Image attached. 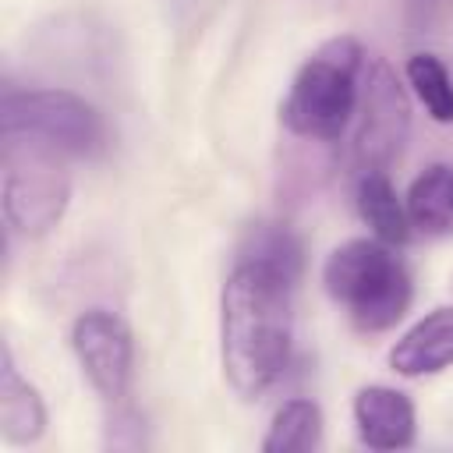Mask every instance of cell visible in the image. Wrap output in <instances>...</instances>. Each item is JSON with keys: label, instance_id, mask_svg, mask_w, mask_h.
<instances>
[{"label": "cell", "instance_id": "obj_4", "mask_svg": "<svg viewBox=\"0 0 453 453\" xmlns=\"http://www.w3.org/2000/svg\"><path fill=\"white\" fill-rule=\"evenodd\" d=\"M64 152L21 138L4 134V180H0V205L4 219L21 237H46L67 212L71 202V173L64 166Z\"/></svg>", "mask_w": 453, "mask_h": 453}, {"label": "cell", "instance_id": "obj_1", "mask_svg": "<svg viewBox=\"0 0 453 453\" xmlns=\"http://www.w3.org/2000/svg\"><path fill=\"white\" fill-rule=\"evenodd\" d=\"M294 283L255 258H237L219 301V361L230 389L262 396L290 361Z\"/></svg>", "mask_w": 453, "mask_h": 453}, {"label": "cell", "instance_id": "obj_3", "mask_svg": "<svg viewBox=\"0 0 453 453\" xmlns=\"http://www.w3.org/2000/svg\"><path fill=\"white\" fill-rule=\"evenodd\" d=\"M322 287L361 333L396 326L414 297L407 265L379 237H354L333 248L322 265Z\"/></svg>", "mask_w": 453, "mask_h": 453}, {"label": "cell", "instance_id": "obj_8", "mask_svg": "<svg viewBox=\"0 0 453 453\" xmlns=\"http://www.w3.org/2000/svg\"><path fill=\"white\" fill-rule=\"evenodd\" d=\"M354 428L368 449H407L418 432V414L407 393L393 386H361L354 393Z\"/></svg>", "mask_w": 453, "mask_h": 453}, {"label": "cell", "instance_id": "obj_7", "mask_svg": "<svg viewBox=\"0 0 453 453\" xmlns=\"http://www.w3.org/2000/svg\"><path fill=\"white\" fill-rule=\"evenodd\" d=\"M71 350L106 403H120L134 379V340L117 311L88 308L71 326Z\"/></svg>", "mask_w": 453, "mask_h": 453}, {"label": "cell", "instance_id": "obj_6", "mask_svg": "<svg viewBox=\"0 0 453 453\" xmlns=\"http://www.w3.org/2000/svg\"><path fill=\"white\" fill-rule=\"evenodd\" d=\"M357 131H354V159L361 170H386L411 131V99L386 60H372L361 74L357 96Z\"/></svg>", "mask_w": 453, "mask_h": 453}, {"label": "cell", "instance_id": "obj_10", "mask_svg": "<svg viewBox=\"0 0 453 453\" xmlns=\"http://www.w3.org/2000/svg\"><path fill=\"white\" fill-rule=\"evenodd\" d=\"M0 432L11 446H32L46 432V403L39 389L18 372L7 343L0 350Z\"/></svg>", "mask_w": 453, "mask_h": 453}, {"label": "cell", "instance_id": "obj_12", "mask_svg": "<svg viewBox=\"0 0 453 453\" xmlns=\"http://www.w3.org/2000/svg\"><path fill=\"white\" fill-rule=\"evenodd\" d=\"M407 216L421 234H446L453 226V166L432 163L407 188Z\"/></svg>", "mask_w": 453, "mask_h": 453}, {"label": "cell", "instance_id": "obj_14", "mask_svg": "<svg viewBox=\"0 0 453 453\" xmlns=\"http://www.w3.org/2000/svg\"><path fill=\"white\" fill-rule=\"evenodd\" d=\"M407 85L418 96V103L428 110L432 120L453 124V78L446 64L435 53H414L407 57Z\"/></svg>", "mask_w": 453, "mask_h": 453}, {"label": "cell", "instance_id": "obj_2", "mask_svg": "<svg viewBox=\"0 0 453 453\" xmlns=\"http://www.w3.org/2000/svg\"><path fill=\"white\" fill-rule=\"evenodd\" d=\"M365 50L354 35L326 39L294 74L287 99L280 106V120L287 131L301 138L336 142L354 113L361 96Z\"/></svg>", "mask_w": 453, "mask_h": 453}, {"label": "cell", "instance_id": "obj_15", "mask_svg": "<svg viewBox=\"0 0 453 453\" xmlns=\"http://www.w3.org/2000/svg\"><path fill=\"white\" fill-rule=\"evenodd\" d=\"M241 258L265 262L269 269H276L290 283H297V276H301V241L283 223H258V226H251L244 244H241Z\"/></svg>", "mask_w": 453, "mask_h": 453}, {"label": "cell", "instance_id": "obj_13", "mask_svg": "<svg viewBox=\"0 0 453 453\" xmlns=\"http://www.w3.org/2000/svg\"><path fill=\"white\" fill-rule=\"evenodd\" d=\"M326 418L322 407L308 396L283 400L269 421V432L262 439V453H311L322 446Z\"/></svg>", "mask_w": 453, "mask_h": 453}, {"label": "cell", "instance_id": "obj_9", "mask_svg": "<svg viewBox=\"0 0 453 453\" xmlns=\"http://www.w3.org/2000/svg\"><path fill=\"white\" fill-rule=\"evenodd\" d=\"M449 365H453V304L432 308L389 347V368L403 379L435 375L446 372Z\"/></svg>", "mask_w": 453, "mask_h": 453}, {"label": "cell", "instance_id": "obj_5", "mask_svg": "<svg viewBox=\"0 0 453 453\" xmlns=\"http://www.w3.org/2000/svg\"><path fill=\"white\" fill-rule=\"evenodd\" d=\"M0 131L42 142L64 156H96L106 145L99 110L67 88H7Z\"/></svg>", "mask_w": 453, "mask_h": 453}, {"label": "cell", "instance_id": "obj_11", "mask_svg": "<svg viewBox=\"0 0 453 453\" xmlns=\"http://www.w3.org/2000/svg\"><path fill=\"white\" fill-rule=\"evenodd\" d=\"M357 212L368 223L372 237H379L389 248H400L411 241V216L407 202L396 195L386 170H361L357 177Z\"/></svg>", "mask_w": 453, "mask_h": 453}]
</instances>
